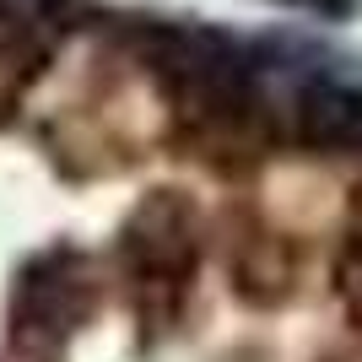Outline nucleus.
I'll return each mask as SVG.
<instances>
[{"mask_svg": "<svg viewBox=\"0 0 362 362\" xmlns=\"http://www.w3.org/2000/svg\"><path fill=\"white\" fill-rule=\"evenodd\" d=\"M292 141L308 151H362V81L314 71L292 92Z\"/></svg>", "mask_w": 362, "mask_h": 362, "instance_id": "nucleus-1", "label": "nucleus"}, {"mask_svg": "<svg viewBox=\"0 0 362 362\" xmlns=\"http://www.w3.org/2000/svg\"><path fill=\"white\" fill-rule=\"evenodd\" d=\"M281 6H303V11H314V16H351L357 0H281Z\"/></svg>", "mask_w": 362, "mask_h": 362, "instance_id": "nucleus-2", "label": "nucleus"}]
</instances>
